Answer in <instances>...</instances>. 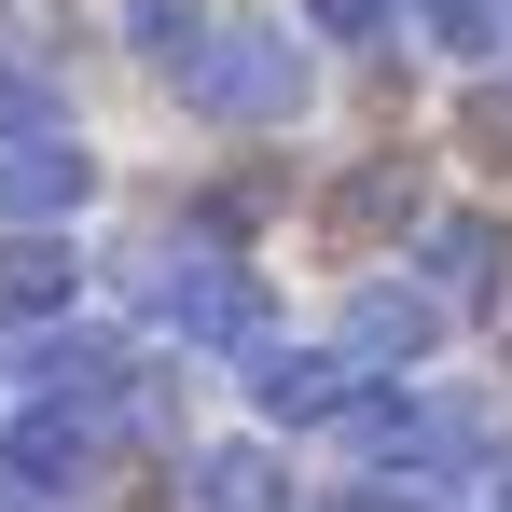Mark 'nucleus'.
I'll return each mask as SVG.
<instances>
[{"label":"nucleus","mask_w":512,"mask_h":512,"mask_svg":"<svg viewBox=\"0 0 512 512\" xmlns=\"http://www.w3.org/2000/svg\"><path fill=\"white\" fill-rule=\"evenodd\" d=\"M153 319L180 346H222V360H263V277L236 250H167L153 263Z\"/></svg>","instance_id":"1"},{"label":"nucleus","mask_w":512,"mask_h":512,"mask_svg":"<svg viewBox=\"0 0 512 512\" xmlns=\"http://www.w3.org/2000/svg\"><path fill=\"white\" fill-rule=\"evenodd\" d=\"M180 97L222 111V125H291V111H305V42H291V28H222Z\"/></svg>","instance_id":"2"},{"label":"nucleus","mask_w":512,"mask_h":512,"mask_svg":"<svg viewBox=\"0 0 512 512\" xmlns=\"http://www.w3.org/2000/svg\"><path fill=\"white\" fill-rule=\"evenodd\" d=\"M250 402L277 429H346L360 402H374V374H360L346 346H263V360H250Z\"/></svg>","instance_id":"3"},{"label":"nucleus","mask_w":512,"mask_h":512,"mask_svg":"<svg viewBox=\"0 0 512 512\" xmlns=\"http://www.w3.org/2000/svg\"><path fill=\"white\" fill-rule=\"evenodd\" d=\"M346 360H360V374H416L429 346H443V305H429V291H402V277H360V291H346Z\"/></svg>","instance_id":"4"},{"label":"nucleus","mask_w":512,"mask_h":512,"mask_svg":"<svg viewBox=\"0 0 512 512\" xmlns=\"http://www.w3.org/2000/svg\"><path fill=\"white\" fill-rule=\"evenodd\" d=\"M0 471H14V499H70L97 471V416H70V402H28V416L0 429Z\"/></svg>","instance_id":"5"},{"label":"nucleus","mask_w":512,"mask_h":512,"mask_svg":"<svg viewBox=\"0 0 512 512\" xmlns=\"http://www.w3.org/2000/svg\"><path fill=\"white\" fill-rule=\"evenodd\" d=\"M84 194H97V153H84V139H0V222L42 236V222H70Z\"/></svg>","instance_id":"6"},{"label":"nucleus","mask_w":512,"mask_h":512,"mask_svg":"<svg viewBox=\"0 0 512 512\" xmlns=\"http://www.w3.org/2000/svg\"><path fill=\"white\" fill-rule=\"evenodd\" d=\"M319 222H333L346 250H374V236H402V222H429V180H416V153H374V167H346Z\"/></svg>","instance_id":"7"},{"label":"nucleus","mask_w":512,"mask_h":512,"mask_svg":"<svg viewBox=\"0 0 512 512\" xmlns=\"http://www.w3.org/2000/svg\"><path fill=\"white\" fill-rule=\"evenodd\" d=\"M499 277H512V236L485 208H443V222H429V305H485Z\"/></svg>","instance_id":"8"},{"label":"nucleus","mask_w":512,"mask_h":512,"mask_svg":"<svg viewBox=\"0 0 512 512\" xmlns=\"http://www.w3.org/2000/svg\"><path fill=\"white\" fill-rule=\"evenodd\" d=\"M28 388L70 402V416H97V402L125 388V346H111V333H28Z\"/></svg>","instance_id":"9"},{"label":"nucleus","mask_w":512,"mask_h":512,"mask_svg":"<svg viewBox=\"0 0 512 512\" xmlns=\"http://www.w3.org/2000/svg\"><path fill=\"white\" fill-rule=\"evenodd\" d=\"M194 512H291V485H277L263 443H208L194 457Z\"/></svg>","instance_id":"10"},{"label":"nucleus","mask_w":512,"mask_h":512,"mask_svg":"<svg viewBox=\"0 0 512 512\" xmlns=\"http://www.w3.org/2000/svg\"><path fill=\"white\" fill-rule=\"evenodd\" d=\"M125 42H139L153 70H180V84H194V56L222 42V14H208V0H125Z\"/></svg>","instance_id":"11"},{"label":"nucleus","mask_w":512,"mask_h":512,"mask_svg":"<svg viewBox=\"0 0 512 512\" xmlns=\"http://www.w3.org/2000/svg\"><path fill=\"white\" fill-rule=\"evenodd\" d=\"M0 305H14V319L70 305V250H56V236H14V250H0Z\"/></svg>","instance_id":"12"},{"label":"nucleus","mask_w":512,"mask_h":512,"mask_svg":"<svg viewBox=\"0 0 512 512\" xmlns=\"http://www.w3.org/2000/svg\"><path fill=\"white\" fill-rule=\"evenodd\" d=\"M429 14V42H457V56H499L512 28H499V0H416Z\"/></svg>","instance_id":"13"},{"label":"nucleus","mask_w":512,"mask_h":512,"mask_svg":"<svg viewBox=\"0 0 512 512\" xmlns=\"http://www.w3.org/2000/svg\"><path fill=\"white\" fill-rule=\"evenodd\" d=\"M305 28H319V42H388L402 0H305Z\"/></svg>","instance_id":"14"},{"label":"nucleus","mask_w":512,"mask_h":512,"mask_svg":"<svg viewBox=\"0 0 512 512\" xmlns=\"http://www.w3.org/2000/svg\"><path fill=\"white\" fill-rule=\"evenodd\" d=\"M319 512H443L429 485H346V499H319Z\"/></svg>","instance_id":"15"},{"label":"nucleus","mask_w":512,"mask_h":512,"mask_svg":"<svg viewBox=\"0 0 512 512\" xmlns=\"http://www.w3.org/2000/svg\"><path fill=\"white\" fill-rule=\"evenodd\" d=\"M471 139H485V153H512V84H485V97H471Z\"/></svg>","instance_id":"16"},{"label":"nucleus","mask_w":512,"mask_h":512,"mask_svg":"<svg viewBox=\"0 0 512 512\" xmlns=\"http://www.w3.org/2000/svg\"><path fill=\"white\" fill-rule=\"evenodd\" d=\"M499 28H512V0H499Z\"/></svg>","instance_id":"17"}]
</instances>
